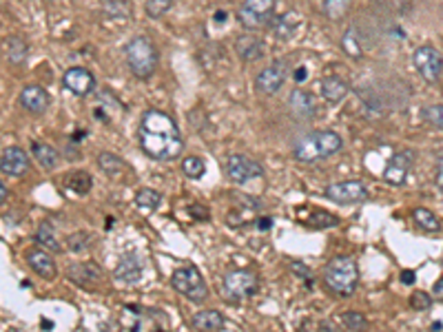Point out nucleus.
Here are the masks:
<instances>
[{"label": "nucleus", "mask_w": 443, "mask_h": 332, "mask_svg": "<svg viewBox=\"0 0 443 332\" xmlns=\"http://www.w3.org/2000/svg\"><path fill=\"white\" fill-rule=\"evenodd\" d=\"M140 146L142 151L149 155L151 159L157 162H171V159H178L180 153L184 151V138L169 113L149 109L142 113L140 120Z\"/></svg>", "instance_id": "f257e3e1"}, {"label": "nucleus", "mask_w": 443, "mask_h": 332, "mask_svg": "<svg viewBox=\"0 0 443 332\" xmlns=\"http://www.w3.org/2000/svg\"><path fill=\"white\" fill-rule=\"evenodd\" d=\"M342 149V138L335 131H313L302 136L293 146V155L300 162H319Z\"/></svg>", "instance_id": "f03ea898"}, {"label": "nucleus", "mask_w": 443, "mask_h": 332, "mask_svg": "<svg viewBox=\"0 0 443 332\" xmlns=\"http://www.w3.org/2000/svg\"><path fill=\"white\" fill-rule=\"evenodd\" d=\"M324 282L328 290L339 297H351L359 284V268L357 261L348 255L332 257L324 268Z\"/></svg>", "instance_id": "7ed1b4c3"}, {"label": "nucleus", "mask_w": 443, "mask_h": 332, "mask_svg": "<svg viewBox=\"0 0 443 332\" xmlns=\"http://www.w3.org/2000/svg\"><path fill=\"white\" fill-rule=\"evenodd\" d=\"M125 56H127V64H129L131 73L136 78L146 80L153 75L155 66H157V49L146 36L131 38L125 47Z\"/></svg>", "instance_id": "20e7f679"}, {"label": "nucleus", "mask_w": 443, "mask_h": 332, "mask_svg": "<svg viewBox=\"0 0 443 332\" xmlns=\"http://www.w3.org/2000/svg\"><path fill=\"white\" fill-rule=\"evenodd\" d=\"M171 286L176 288L180 295H184L189 301H193V303H202L209 297V288L204 284V277L193 264L180 266L178 270H173Z\"/></svg>", "instance_id": "39448f33"}, {"label": "nucleus", "mask_w": 443, "mask_h": 332, "mask_svg": "<svg viewBox=\"0 0 443 332\" xmlns=\"http://www.w3.org/2000/svg\"><path fill=\"white\" fill-rule=\"evenodd\" d=\"M258 275L246 268L228 270L222 279V297L231 303H239L241 299H246L258 292Z\"/></svg>", "instance_id": "423d86ee"}, {"label": "nucleus", "mask_w": 443, "mask_h": 332, "mask_svg": "<svg viewBox=\"0 0 443 332\" xmlns=\"http://www.w3.org/2000/svg\"><path fill=\"white\" fill-rule=\"evenodd\" d=\"M237 18L248 31L264 29L275 18V0H244L239 5Z\"/></svg>", "instance_id": "0eeeda50"}, {"label": "nucleus", "mask_w": 443, "mask_h": 332, "mask_svg": "<svg viewBox=\"0 0 443 332\" xmlns=\"http://www.w3.org/2000/svg\"><path fill=\"white\" fill-rule=\"evenodd\" d=\"M412 64L419 71V75L430 85H435L443 73V56L430 45L417 47V51L412 53Z\"/></svg>", "instance_id": "6e6552de"}, {"label": "nucleus", "mask_w": 443, "mask_h": 332, "mask_svg": "<svg viewBox=\"0 0 443 332\" xmlns=\"http://www.w3.org/2000/svg\"><path fill=\"white\" fill-rule=\"evenodd\" d=\"M224 171L231 182L235 184H246L248 180H255L262 175V166L255 162L253 157L241 155V153H233L224 159Z\"/></svg>", "instance_id": "1a4fd4ad"}, {"label": "nucleus", "mask_w": 443, "mask_h": 332, "mask_svg": "<svg viewBox=\"0 0 443 332\" xmlns=\"http://www.w3.org/2000/svg\"><path fill=\"white\" fill-rule=\"evenodd\" d=\"M326 197L335 204H361L366 202L368 189L366 184L359 180H346V182L330 184L326 189Z\"/></svg>", "instance_id": "9d476101"}, {"label": "nucleus", "mask_w": 443, "mask_h": 332, "mask_svg": "<svg viewBox=\"0 0 443 332\" xmlns=\"http://www.w3.org/2000/svg\"><path fill=\"white\" fill-rule=\"evenodd\" d=\"M286 62L284 60H277L271 66H266V69L260 71V75L255 78V89H258L262 96H275V93L284 87L286 82Z\"/></svg>", "instance_id": "9b49d317"}, {"label": "nucleus", "mask_w": 443, "mask_h": 332, "mask_svg": "<svg viewBox=\"0 0 443 332\" xmlns=\"http://www.w3.org/2000/svg\"><path fill=\"white\" fill-rule=\"evenodd\" d=\"M414 151H399L391 157V162L386 164V171H384V180L388 184H393V186H401V184H406L408 180V173L414 164Z\"/></svg>", "instance_id": "f8f14e48"}, {"label": "nucleus", "mask_w": 443, "mask_h": 332, "mask_svg": "<svg viewBox=\"0 0 443 332\" xmlns=\"http://www.w3.org/2000/svg\"><path fill=\"white\" fill-rule=\"evenodd\" d=\"M62 85L64 89L76 93V96H87V93L96 89V78L85 66H73V69H69L62 75Z\"/></svg>", "instance_id": "ddd939ff"}, {"label": "nucleus", "mask_w": 443, "mask_h": 332, "mask_svg": "<svg viewBox=\"0 0 443 332\" xmlns=\"http://www.w3.org/2000/svg\"><path fill=\"white\" fill-rule=\"evenodd\" d=\"M0 168L9 178H22L29 171V157L18 146H7L0 155Z\"/></svg>", "instance_id": "4468645a"}, {"label": "nucleus", "mask_w": 443, "mask_h": 332, "mask_svg": "<svg viewBox=\"0 0 443 332\" xmlns=\"http://www.w3.org/2000/svg\"><path fill=\"white\" fill-rule=\"evenodd\" d=\"M66 275H69V279L73 284L83 286V288H93L100 282L102 270H100V266L93 264V261H78V264L69 266Z\"/></svg>", "instance_id": "2eb2a0df"}, {"label": "nucleus", "mask_w": 443, "mask_h": 332, "mask_svg": "<svg viewBox=\"0 0 443 332\" xmlns=\"http://www.w3.org/2000/svg\"><path fill=\"white\" fill-rule=\"evenodd\" d=\"M20 104H22L29 113H34V115H43V113L47 111V106H49V93H47L43 87L29 85V87H24L22 93H20Z\"/></svg>", "instance_id": "dca6fc26"}, {"label": "nucleus", "mask_w": 443, "mask_h": 332, "mask_svg": "<svg viewBox=\"0 0 443 332\" xmlns=\"http://www.w3.org/2000/svg\"><path fill=\"white\" fill-rule=\"evenodd\" d=\"M288 109L297 120H308L315 115V98L304 89H295L288 96Z\"/></svg>", "instance_id": "f3484780"}, {"label": "nucleus", "mask_w": 443, "mask_h": 332, "mask_svg": "<svg viewBox=\"0 0 443 332\" xmlns=\"http://www.w3.org/2000/svg\"><path fill=\"white\" fill-rule=\"evenodd\" d=\"M24 259L27 264H29V268L40 275V277H45V279H56V261L51 259L49 252L45 250H27L24 252Z\"/></svg>", "instance_id": "a211bd4d"}, {"label": "nucleus", "mask_w": 443, "mask_h": 332, "mask_svg": "<svg viewBox=\"0 0 443 332\" xmlns=\"http://www.w3.org/2000/svg\"><path fill=\"white\" fill-rule=\"evenodd\" d=\"M235 51L241 60L253 62V60H260L264 56V40L253 36V34H244V36H237L235 38Z\"/></svg>", "instance_id": "6ab92c4d"}, {"label": "nucleus", "mask_w": 443, "mask_h": 332, "mask_svg": "<svg viewBox=\"0 0 443 332\" xmlns=\"http://www.w3.org/2000/svg\"><path fill=\"white\" fill-rule=\"evenodd\" d=\"M300 22H302V18H300V13H297V11H286V13H281V16L273 18L271 27H273L275 38H279V40H290L295 34H297Z\"/></svg>", "instance_id": "aec40b11"}, {"label": "nucleus", "mask_w": 443, "mask_h": 332, "mask_svg": "<svg viewBox=\"0 0 443 332\" xmlns=\"http://www.w3.org/2000/svg\"><path fill=\"white\" fill-rule=\"evenodd\" d=\"M142 270H144L142 261L136 255H127V257L120 259L113 275H115V279H120V282L133 284V282H138V279L142 277Z\"/></svg>", "instance_id": "412c9836"}, {"label": "nucleus", "mask_w": 443, "mask_h": 332, "mask_svg": "<svg viewBox=\"0 0 443 332\" xmlns=\"http://www.w3.org/2000/svg\"><path fill=\"white\" fill-rule=\"evenodd\" d=\"M346 93H348V82H344L342 78L328 75L321 80V96H324V100L337 104L346 98Z\"/></svg>", "instance_id": "4be33fe9"}, {"label": "nucleus", "mask_w": 443, "mask_h": 332, "mask_svg": "<svg viewBox=\"0 0 443 332\" xmlns=\"http://www.w3.org/2000/svg\"><path fill=\"white\" fill-rule=\"evenodd\" d=\"M5 60L11 64H22L27 60V53H29V47L22 38L18 36H9L5 38Z\"/></svg>", "instance_id": "5701e85b"}, {"label": "nucleus", "mask_w": 443, "mask_h": 332, "mask_svg": "<svg viewBox=\"0 0 443 332\" xmlns=\"http://www.w3.org/2000/svg\"><path fill=\"white\" fill-rule=\"evenodd\" d=\"M193 328L195 330H209V332H218L224 328V317L218 310H202L195 312L193 317Z\"/></svg>", "instance_id": "b1692460"}, {"label": "nucleus", "mask_w": 443, "mask_h": 332, "mask_svg": "<svg viewBox=\"0 0 443 332\" xmlns=\"http://www.w3.org/2000/svg\"><path fill=\"white\" fill-rule=\"evenodd\" d=\"M98 166L104 171V175L109 178H122L125 171H127V164L122 157H118L115 153H100L98 155Z\"/></svg>", "instance_id": "393cba45"}, {"label": "nucleus", "mask_w": 443, "mask_h": 332, "mask_svg": "<svg viewBox=\"0 0 443 332\" xmlns=\"http://www.w3.org/2000/svg\"><path fill=\"white\" fill-rule=\"evenodd\" d=\"M31 153L38 159V164L45 166V168H56L58 159H60V153L53 149L51 144H45V142H34L31 144Z\"/></svg>", "instance_id": "a878e982"}, {"label": "nucleus", "mask_w": 443, "mask_h": 332, "mask_svg": "<svg viewBox=\"0 0 443 332\" xmlns=\"http://www.w3.org/2000/svg\"><path fill=\"white\" fill-rule=\"evenodd\" d=\"M36 242L40 246H45L47 250H53V252H60L62 250V244L58 242V235H56V229H53L51 222H43L38 226L36 231Z\"/></svg>", "instance_id": "bb28decb"}, {"label": "nucleus", "mask_w": 443, "mask_h": 332, "mask_svg": "<svg viewBox=\"0 0 443 332\" xmlns=\"http://www.w3.org/2000/svg\"><path fill=\"white\" fill-rule=\"evenodd\" d=\"M64 184H66V189H71L73 193H78V195H87L89 191H91V175L87 171H71L69 175H66V180H64Z\"/></svg>", "instance_id": "cd10ccee"}, {"label": "nucleus", "mask_w": 443, "mask_h": 332, "mask_svg": "<svg viewBox=\"0 0 443 332\" xmlns=\"http://www.w3.org/2000/svg\"><path fill=\"white\" fill-rule=\"evenodd\" d=\"M351 3L353 0H324L321 3V11H324V16L328 20H342L348 11H351Z\"/></svg>", "instance_id": "c85d7f7f"}, {"label": "nucleus", "mask_w": 443, "mask_h": 332, "mask_svg": "<svg viewBox=\"0 0 443 332\" xmlns=\"http://www.w3.org/2000/svg\"><path fill=\"white\" fill-rule=\"evenodd\" d=\"M412 219H414V224H417L421 231H428V233L439 231V219H437L435 212L428 210V208H414L412 210Z\"/></svg>", "instance_id": "c756f323"}, {"label": "nucleus", "mask_w": 443, "mask_h": 332, "mask_svg": "<svg viewBox=\"0 0 443 332\" xmlns=\"http://www.w3.org/2000/svg\"><path fill=\"white\" fill-rule=\"evenodd\" d=\"M160 202H162V195L153 189H140L136 193V206H140L144 210H155L160 206Z\"/></svg>", "instance_id": "7c9ffc66"}, {"label": "nucleus", "mask_w": 443, "mask_h": 332, "mask_svg": "<svg viewBox=\"0 0 443 332\" xmlns=\"http://www.w3.org/2000/svg\"><path fill=\"white\" fill-rule=\"evenodd\" d=\"M337 224H339V219L335 217L332 212H324V210L313 212L306 222L308 229H332V226H337Z\"/></svg>", "instance_id": "2f4dec72"}, {"label": "nucleus", "mask_w": 443, "mask_h": 332, "mask_svg": "<svg viewBox=\"0 0 443 332\" xmlns=\"http://www.w3.org/2000/svg\"><path fill=\"white\" fill-rule=\"evenodd\" d=\"M204 171H206V164L202 162V159L199 157H195V155H189L182 162V173L189 180H197V178H202L204 175Z\"/></svg>", "instance_id": "473e14b6"}, {"label": "nucleus", "mask_w": 443, "mask_h": 332, "mask_svg": "<svg viewBox=\"0 0 443 332\" xmlns=\"http://www.w3.org/2000/svg\"><path fill=\"white\" fill-rule=\"evenodd\" d=\"M421 117L426 120L428 124H433V127H437V129H443V104L423 106Z\"/></svg>", "instance_id": "72a5a7b5"}, {"label": "nucleus", "mask_w": 443, "mask_h": 332, "mask_svg": "<svg viewBox=\"0 0 443 332\" xmlns=\"http://www.w3.org/2000/svg\"><path fill=\"white\" fill-rule=\"evenodd\" d=\"M66 246H69L71 252H85L91 246V235L85 231L73 233V235H69V239H66Z\"/></svg>", "instance_id": "f704fd0d"}, {"label": "nucleus", "mask_w": 443, "mask_h": 332, "mask_svg": "<svg viewBox=\"0 0 443 332\" xmlns=\"http://www.w3.org/2000/svg\"><path fill=\"white\" fill-rule=\"evenodd\" d=\"M342 45H344V51L348 53V56H353V58H359L361 53H364V49H361L359 40H357V31L355 29H351V31L344 36Z\"/></svg>", "instance_id": "c9c22d12"}, {"label": "nucleus", "mask_w": 443, "mask_h": 332, "mask_svg": "<svg viewBox=\"0 0 443 332\" xmlns=\"http://www.w3.org/2000/svg\"><path fill=\"white\" fill-rule=\"evenodd\" d=\"M171 3L173 0H146V13H149L151 18H162L171 9Z\"/></svg>", "instance_id": "e433bc0d"}, {"label": "nucleus", "mask_w": 443, "mask_h": 332, "mask_svg": "<svg viewBox=\"0 0 443 332\" xmlns=\"http://www.w3.org/2000/svg\"><path fill=\"white\" fill-rule=\"evenodd\" d=\"M410 305L414 310H428L433 305V297L428 295V292H423V290H417V292H412V295H410Z\"/></svg>", "instance_id": "4c0bfd02"}, {"label": "nucleus", "mask_w": 443, "mask_h": 332, "mask_svg": "<svg viewBox=\"0 0 443 332\" xmlns=\"http://www.w3.org/2000/svg\"><path fill=\"white\" fill-rule=\"evenodd\" d=\"M344 324L348 330H364L366 328V317L361 315V312H346L344 315Z\"/></svg>", "instance_id": "58836bf2"}, {"label": "nucleus", "mask_w": 443, "mask_h": 332, "mask_svg": "<svg viewBox=\"0 0 443 332\" xmlns=\"http://www.w3.org/2000/svg\"><path fill=\"white\" fill-rule=\"evenodd\" d=\"M435 182H437V189L443 193V151H439L435 157Z\"/></svg>", "instance_id": "ea45409f"}, {"label": "nucleus", "mask_w": 443, "mask_h": 332, "mask_svg": "<svg viewBox=\"0 0 443 332\" xmlns=\"http://www.w3.org/2000/svg\"><path fill=\"white\" fill-rule=\"evenodd\" d=\"M189 212H191L195 219H209V210L206 208H199V204L189 206Z\"/></svg>", "instance_id": "a19ab883"}, {"label": "nucleus", "mask_w": 443, "mask_h": 332, "mask_svg": "<svg viewBox=\"0 0 443 332\" xmlns=\"http://www.w3.org/2000/svg\"><path fill=\"white\" fill-rule=\"evenodd\" d=\"M293 270H295V273H300V277H302V279H311V277H313V275H311V270H308L306 266H304V264H300V261H295V264H293Z\"/></svg>", "instance_id": "79ce46f5"}, {"label": "nucleus", "mask_w": 443, "mask_h": 332, "mask_svg": "<svg viewBox=\"0 0 443 332\" xmlns=\"http://www.w3.org/2000/svg\"><path fill=\"white\" fill-rule=\"evenodd\" d=\"M433 295H435V299L443 301V277L435 282V286H433Z\"/></svg>", "instance_id": "37998d69"}, {"label": "nucleus", "mask_w": 443, "mask_h": 332, "mask_svg": "<svg viewBox=\"0 0 443 332\" xmlns=\"http://www.w3.org/2000/svg\"><path fill=\"white\" fill-rule=\"evenodd\" d=\"M401 282H404L406 286H412L414 284V273L412 270H404V273H401Z\"/></svg>", "instance_id": "c03bdc74"}, {"label": "nucleus", "mask_w": 443, "mask_h": 332, "mask_svg": "<svg viewBox=\"0 0 443 332\" xmlns=\"http://www.w3.org/2000/svg\"><path fill=\"white\" fill-rule=\"evenodd\" d=\"M271 217H262V219H258V229L260 231H268V229H271Z\"/></svg>", "instance_id": "a18cd8bd"}, {"label": "nucleus", "mask_w": 443, "mask_h": 332, "mask_svg": "<svg viewBox=\"0 0 443 332\" xmlns=\"http://www.w3.org/2000/svg\"><path fill=\"white\" fill-rule=\"evenodd\" d=\"M306 69H304V66H300V69L297 71H295V80H297V82H304V80H306Z\"/></svg>", "instance_id": "49530a36"}, {"label": "nucleus", "mask_w": 443, "mask_h": 332, "mask_svg": "<svg viewBox=\"0 0 443 332\" xmlns=\"http://www.w3.org/2000/svg\"><path fill=\"white\" fill-rule=\"evenodd\" d=\"M0 199H3V204H7V186L0 184Z\"/></svg>", "instance_id": "de8ad7c7"}, {"label": "nucleus", "mask_w": 443, "mask_h": 332, "mask_svg": "<svg viewBox=\"0 0 443 332\" xmlns=\"http://www.w3.org/2000/svg\"><path fill=\"white\" fill-rule=\"evenodd\" d=\"M443 328V324L441 322H437V324H433V330H441Z\"/></svg>", "instance_id": "09e8293b"}]
</instances>
